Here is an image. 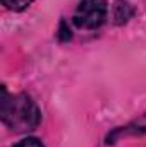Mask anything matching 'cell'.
Instances as JSON below:
<instances>
[{"label": "cell", "instance_id": "cell-1", "mask_svg": "<svg viewBox=\"0 0 146 147\" xmlns=\"http://www.w3.org/2000/svg\"><path fill=\"white\" fill-rule=\"evenodd\" d=\"M0 116L2 123L16 134H29L41 123V110L36 101L26 92L9 96L5 86H2Z\"/></svg>", "mask_w": 146, "mask_h": 147}, {"label": "cell", "instance_id": "cell-2", "mask_svg": "<svg viewBox=\"0 0 146 147\" xmlns=\"http://www.w3.org/2000/svg\"><path fill=\"white\" fill-rule=\"evenodd\" d=\"M108 12L110 7L107 0H79L72 14V22L77 29L95 31L105 24Z\"/></svg>", "mask_w": 146, "mask_h": 147}, {"label": "cell", "instance_id": "cell-3", "mask_svg": "<svg viewBox=\"0 0 146 147\" xmlns=\"http://www.w3.org/2000/svg\"><path fill=\"white\" fill-rule=\"evenodd\" d=\"M136 14V7L127 0H115L110 7V19L115 26L127 24Z\"/></svg>", "mask_w": 146, "mask_h": 147}, {"label": "cell", "instance_id": "cell-4", "mask_svg": "<svg viewBox=\"0 0 146 147\" xmlns=\"http://www.w3.org/2000/svg\"><path fill=\"white\" fill-rule=\"evenodd\" d=\"M143 132H146V115L139 116L138 120H134L131 123H127L126 127L113 128L108 135H107V144H113L117 139H120L124 135H129V134L131 135H138V134H143Z\"/></svg>", "mask_w": 146, "mask_h": 147}, {"label": "cell", "instance_id": "cell-5", "mask_svg": "<svg viewBox=\"0 0 146 147\" xmlns=\"http://www.w3.org/2000/svg\"><path fill=\"white\" fill-rule=\"evenodd\" d=\"M33 2H35V0H2L3 7L9 9V10H12V12H23V10H26Z\"/></svg>", "mask_w": 146, "mask_h": 147}, {"label": "cell", "instance_id": "cell-6", "mask_svg": "<svg viewBox=\"0 0 146 147\" xmlns=\"http://www.w3.org/2000/svg\"><path fill=\"white\" fill-rule=\"evenodd\" d=\"M14 147H45V146L38 137H24L17 144H14Z\"/></svg>", "mask_w": 146, "mask_h": 147}, {"label": "cell", "instance_id": "cell-7", "mask_svg": "<svg viewBox=\"0 0 146 147\" xmlns=\"http://www.w3.org/2000/svg\"><path fill=\"white\" fill-rule=\"evenodd\" d=\"M71 38H72V34H71V29L67 28L65 21H62V22H60V33H59V39H60V41H69Z\"/></svg>", "mask_w": 146, "mask_h": 147}]
</instances>
